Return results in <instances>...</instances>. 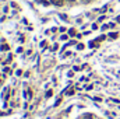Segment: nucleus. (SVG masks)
I'll return each instance as SVG.
<instances>
[{
    "label": "nucleus",
    "instance_id": "obj_9",
    "mask_svg": "<svg viewBox=\"0 0 120 119\" xmlns=\"http://www.w3.org/2000/svg\"><path fill=\"white\" fill-rule=\"evenodd\" d=\"M116 21H117V23H120V17H117V20H116Z\"/></svg>",
    "mask_w": 120,
    "mask_h": 119
},
{
    "label": "nucleus",
    "instance_id": "obj_8",
    "mask_svg": "<svg viewBox=\"0 0 120 119\" xmlns=\"http://www.w3.org/2000/svg\"><path fill=\"white\" fill-rule=\"evenodd\" d=\"M60 102H61V98H57V101H56V105H59Z\"/></svg>",
    "mask_w": 120,
    "mask_h": 119
},
{
    "label": "nucleus",
    "instance_id": "obj_7",
    "mask_svg": "<svg viewBox=\"0 0 120 119\" xmlns=\"http://www.w3.org/2000/svg\"><path fill=\"white\" fill-rule=\"evenodd\" d=\"M70 35H75V31H74V30H70Z\"/></svg>",
    "mask_w": 120,
    "mask_h": 119
},
{
    "label": "nucleus",
    "instance_id": "obj_6",
    "mask_svg": "<svg viewBox=\"0 0 120 119\" xmlns=\"http://www.w3.org/2000/svg\"><path fill=\"white\" fill-rule=\"evenodd\" d=\"M77 48H78V49H84V44H80V45H78Z\"/></svg>",
    "mask_w": 120,
    "mask_h": 119
},
{
    "label": "nucleus",
    "instance_id": "obj_3",
    "mask_svg": "<svg viewBox=\"0 0 120 119\" xmlns=\"http://www.w3.org/2000/svg\"><path fill=\"white\" fill-rule=\"evenodd\" d=\"M66 94H67V95H71V94H74V90H73V88H68Z\"/></svg>",
    "mask_w": 120,
    "mask_h": 119
},
{
    "label": "nucleus",
    "instance_id": "obj_2",
    "mask_svg": "<svg viewBox=\"0 0 120 119\" xmlns=\"http://www.w3.org/2000/svg\"><path fill=\"white\" fill-rule=\"evenodd\" d=\"M82 118L84 119H94V115H92V114H85Z\"/></svg>",
    "mask_w": 120,
    "mask_h": 119
},
{
    "label": "nucleus",
    "instance_id": "obj_4",
    "mask_svg": "<svg viewBox=\"0 0 120 119\" xmlns=\"http://www.w3.org/2000/svg\"><path fill=\"white\" fill-rule=\"evenodd\" d=\"M109 36H110V38H113V39H115V38H117V34H116V32H112V34H110V35H109Z\"/></svg>",
    "mask_w": 120,
    "mask_h": 119
},
{
    "label": "nucleus",
    "instance_id": "obj_5",
    "mask_svg": "<svg viewBox=\"0 0 120 119\" xmlns=\"http://www.w3.org/2000/svg\"><path fill=\"white\" fill-rule=\"evenodd\" d=\"M52 95H53V94H52V91H50V90H49V91H48V92H46V97H48V98H49V97H52Z\"/></svg>",
    "mask_w": 120,
    "mask_h": 119
},
{
    "label": "nucleus",
    "instance_id": "obj_1",
    "mask_svg": "<svg viewBox=\"0 0 120 119\" xmlns=\"http://www.w3.org/2000/svg\"><path fill=\"white\" fill-rule=\"evenodd\" d=\"M53 4H56V6H61L63 4V0H50Z\"/></svg>",
    "mask_w": 120,
    "mask_h": 119
}]
</instances>
